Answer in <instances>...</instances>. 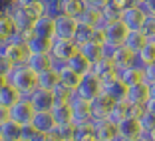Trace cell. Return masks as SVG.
Returning <instances> with one entry per match:
<instances>
[{"instance_id": "obj_14", "label": "cell", "mask_w": 155, "mask_h": 141, "mask_svg": "<svg viewBox=\"0 0 155 141\" xmlns=\"http://www.w3.org/2000/svg\"><path fill=\"white\" fill-rule=\"evenodd\" d=\"M94 127H96L97 141H117L119 139L117 123L111 121V119H100V121H94Z\"/></svg>"}, {"instance_id": "obj_42", "label": "cell", "mask_w": 155, "mask_h": 141, "mask_svg": "<svg viewBox=\"0 0 155 141\" xmlns=\"http://www.w3.org/2000/svg\"><path fill=\"white\" fill-rule=\"evenodd\" d=\"M84 4H86V8L90 10H104L105 6L110 4V0H84Z\"/></svg>"}, {"instance_id": "obj_56", "label": "cell", "mask_w": 155, "mask_h": 141, "mask_svg": "<svg viewBox=\"0 0 155 141\" xmlns=\"http://www.w3.org/2000/svg\"><path fill=\"white\" fill-rule=\"evenodd\" d=\"M20 141H28V139H20Z\"/></svg>"}, {"instance_id": "obj_49", "label": "cell", "mask_w": 155, "mask_h": 141, "mask_svg": "<svg viewBox=\"0 0 155 141\" xmlns=\"http://www.w3.org/2000/svg\"><path fill=\"white\" fill-rule=\"evenodd\" d=\"M36 2H40V0H14V4H18V6H32Z\"/></svg>"}, {"instance_id": "obj_25", "label": "cell", "mask_w": 155, "mask_h": 141, "mask_svg": "<svg viewBox=\"0 0 155 141\" xmlns=\"http://www.w3.org/2000/svg\"><path fill=\"white\" fill-rule=\"evenodd\" d=\"M104 93H107L110 97H114L115 101H121V100H125V96H127V86H125L119 77H114V80H110V82L104 84Z\"/></svg>"}, {"instance_id": "obj_46", "label": "cell", "mask_w": 155, "mask_h": 141, "mask_svg": "<svg viewBox=\"0 0 155 141\" xmlns=\"http://www.w3.org/2000/svg\"><path fill=\"white\" fill-rule=\"evenodd\" d=\"M34 141H62V139L52 131V133H38V137Z\"/></svg>"}, {"instance_id": "obj_6", "label": "cell", "mask_w": 155, "mask_h": 141, "mask_svg": "<svg viewBox=\"0 0 155 141\" xmlns=\"http://www.w3.org/2000/svg\"><path fill=\"white\" fill-rule=\"evenodd\" d=\"M105 58H110L111 62H114V66L117 68V74L137 64V54H133L125 46H119L115 50H107V48H105Z\"/></svg>"}, {"instance_id": "obj_12", "label": "cell", "mask_w": 155, "mask_h": 141, "mask_svg": "<svg viewBox=\"0 0 155 141\" xmlns=\"http://www.w3.org/2000/svg\"><path fill=\"white\" fill-rule=\"evenodd\" d=\"M115 105V100L110 97L107 93H100L96 100H91V115H94V121H100V119H107L111 113V109Z\"/></svg>"}, {"instance_id": "obj_32", "label": "cell", "mask_w": 155, "mask_h": 141, "mask_svg": "<svg viewBox=\"0 0 155 141\" xmlns=\"http://www.w3.org/2000/svg\"><path fill=\"white\" fill-rule=\"evenodd\" d=\"M60 84V70H48V72L40 74L38 76V87H44V90H54Z\"/></svg>"}, {"instance_id": "obj_30", "label": "cell", "mask_w": 155, "mask_h": 141, "mask_svg": "<svg viewBox=\"0 0 155 141\" xmlns=\"http://www.w3.org/2000/svg\"><path fill=\"white\" fill-rule=\"evenodd\" d=\"M127 117H131V103H127L125 100L115 101V105H114V109H111V113L107 119H111L115 123H121L123 119H127Z\"/></svg>"}, {"instance_id": "obj_52", "label": "cell", "mask_w": 155, "mask_h": 141, "mask_svg": "<svg viewBox=\"0 0 155 141\" xmlns=\"http://www.w3.org/2000/svg\"><path fill=\"white\" fill-rule=\"evenodd\" d=\"M147 137H149L151 141H155V129H153V131H149V133H147Z\"/></svg>"}, {"instance_id": "obj_41", "label": "cell", "mask_w": 155, "mask_h": 141, "mask_svg": "<svg viewBox=\"0 0 155 141\" xmlns=\"http://www.w3.org/2000/svg\"><path fill=\"white\" fill-rule=\"evenodd\" d=\"M141 32L145 34L147 38H153L155 36V16H151V14H147V18H145V22H143V26H141Z\"/></svg>"}, {"instance_id": "obj_20", "label": "cell", "mask_w": 155, "mask_h": 141, "mask_svg": "<svg viewBox=\"0 0 155 141\" xmlns=\"http://www.w3.org/2000/svg\"><path fill=\"white\" fill-rule=\"evenodd\" d=\"M78 50H80V54H82V56H86V58L90 60L91 66L96 64L97 60L105 58V46L101 44V42H97V40H90V42H86V44L80 46Z\"/></svg>"}, {"instance_id": "obj_45", "label": "cell", "mask_w": 155, "mask_h": 141, "mask_svg": "<svg viewBox=\"0 0 155 141\" xmlns=\"http://www.w3.org/2000/svg\"><path fill=\"white\" fill-rule=\"evenodd\" d=\"M110 4H114L115 8H119L123 12V10L127 8V6H131V4H135V0H110Z\"/></svg>"}, {"instance_id": "obj_5", "label": "cell", "mask_w": 155, "mask_h": 141, "mask_svg": "<svg viewBox=\"0 0 155 141\" xmlns=\"http://www.w3.org/2000/svg\"><path fill=\"white\" fill-rule=\"evenodd\" d=\"M74 54H78V46L74 44L72 40H56L52 42V50H50V56L54 58L56 66H66L70 60L74 58Z\"/></svg>"}, {"instance_id": "obj_19", "label": "cell", "mask_w": 155, "mask_h": 141, "mask_svg": "<svg viewBox=\"0 0 155 141\" xmlns=\"http://www.w3.org/2000/svg\"><path fill=\"white\" fill-rule=\"evenodd\" d=\"M38 133H52L56 129V119L52 115V111H36L30 123Z\"/></svg>"}, {"instance_id": "obj_11", "label": "cell", "mask_w": 155, "mask_h": 141, "mask_svg": "<svg viewBox=\"0 0 155 141\" xmlns=\"http://www.w3.org/2000/svg\"><path fill=\"white\" fill-rule=\"evenodd\" d=\"M34 113H36V109L32 107V103H30L28 97H22L16 105L10 107V119H14V121L20 123V125H30Z\"/></svg>"}, {"instance_id": "obj_33", "label": "cell", "mask_w": 155, "mask_h": 141, "mask_svg": "<svg viewBox=\"0 0 155 141\" xmlns=\"http://www.w3.org/2000/svg\"><path fill=\"white\" fill-rule=\"evenodd\" d=\"M16 32H18V30H16V26H14L12 18H10L8 14H2V16H0V40L8 42Z\"/></svg>"}, {"instance_id": "obj_7", "label": "cell", "mask_w": 155, "mask_h": 141, "mask_svg": "<svg viewBox=\"0 0 155 141\" xmlns=\"http://www.w3.org/2000/svg\"><path fill=\"white\" fill-rule=\"evenodd\" d=\"M72 111H74V125L80 127V125H87V123L94 121V115H91V101L84 100L80 96H74L72 101Z\"/></svg>"}, {"instance_id": "obj_27", "label": "cell", "mask_w": 155, "mask_h": 141, "mask_svg": "<svg viewBox=\"0 0 155 141\" xmlns=\"http://www.w3.org/2000/svg\"><path fill=\"white\" fill-rule=\"evenodd\" d=\"M52 42L50 38H40V36H30V40L26 42V48L30 54H50L52 50Z\"/></svg>"}, {"instance_id": "obj_10", "label": "cell", "mask_w": 155, "mask_h": 141, "mask_svg": "<svg viewBox=\"0 0 155 141\" xmlns=\"http://www.w3.org/2000/svg\"><path fill=\"white\" fill-rule=\"evenodd\" d=\"M32 107L36 111H52V107L56 105V97L52 90H44V87H36V90L28 96Z\"/></svg>"}, {"instance_id": "obj_57", "label": "cell", "mask_w": 155, "mask_h": 141, "mask_svg": "<svg viewBox=\"0 0 155 141\" xmlns=\"http://www.w3.org/2000/svg\"><path fill=\"white\" fill-rule=\"evenodd\" d=\"M135 2H141V0H135Z\"/></svg>"}, {"instance_id": "obj_38", "label": "cell", "mask_w": 155, "mask_h": 141, "mask_svg": "<svg viewBox=\"0 0 155 141\" xmlns=\"http://www.w3.org/2000/svg\"><path fill=\"white\" fill-rule=\"evenodd\" d=\"M76 131H78V127L74 123H62V125H56V129H54V133L60 139H72V137H76Z\"/></svg>"}, {"instance_id": "obj_44", "label": "cell", "mask_w": 155, "mask_h": 141, "mask_svg": "<svg viewBox=\"0 0 155 141\" xmlns=\"http://www.w3.org/2000/svg\"><path fill=\"white\" fill-rule=\"evenodd\" d=\"M143 74H145V82L147 84H155V62L143 66Z\"/></svg>"}, {"instance_id": "obj_22", "label": "cell", "mask_w": 155, "mask_h": 141, "mask_svg": "<svg viewBox=\"0 0 155 141\" xmlns=\"http://www.w3.org/2000/svg\"><path fill=\"white\" fill-rule=\"evenodd\" d=\"M119 80H121L125 86H137V84H141L145 82V74H143V66L135 64L131 66V68L127 70H123V72H119Z\"/></svg>"}, {"instance_id": "obj_58", "label": "cell", "mask_w": 155, "mask_h": 141, "mask_svg": "<svg viewBox=\"0 0 155 141\" xmlns=\"http://www.w3.org/2000/svg\"><path fill=\"white\" fill-rule=\"evenodd\" d=\"M10 2H14V0H10Z\"/></svg>"}, {"instance_id": "obj_50", "label": "cell", "mask_w": 155, "mask_h": 141, "mask_svg": "<svg viewBox=\"0 0 155 141\" xmlns=\"http://www.w3.org/2000/svg\"><path fill=\"white\" fill-rule=\"evenodd\" d=\"M149 100H155V84H149Z\"/></svg>"}, {"instance_id": "obj_37", "label": "cell", "mask_w": 155, "mask_h": 141, "mask_svg": "<svg viewBox=\"0 0 155 141\" xmlns=\"http://www.w3.org/2000/svg\"><path fill=\"white\" fill-rule=\"evenodd\" d=\"M101 18H104V24L107 26V24L111 22H117V20H121V10L115 8L114 4H107L104 10H101Z\"/></svg>"}, {"instance_id": "obj_40", "label": "cell", "mask_w": 155, "mask_h": 141, "mask_svg": "<svg viewBox=\"0 0 155 141\" xmlns=\"http://www.w3.org/2000/svg\"><path fill=\"white\" fill-rule=\"evenodd\" d=\"M139 123H141L143 133L147 135L149 131H153V129H155V113H153V111H145V115L139 119Z\"/></svg>"}, {"instance_id": "obj_51", "label": "cell", "mask_w": 155, "mask_h": 141, "mask_svg": "<svg viewBox=\"0 0 155 141\" xmlns=\"http://www.w3.org/2000/svg\"><path fill=\"white\" fill-rule=\"evenodd\" d=\"M6 84H8V77H6V76H0V87H4Z\"/></svg>"}, {"instance_id": "obj_39", "label": "cell", "mask_w": 155, "mask_h": 141, "mask_svg": "<svg viewBox=\"0 0 155 141\" xmlns=\"http://www.w3.org/2000/svg\"><path fill=\"white\" fill-rule=\"evenodd\" d=\"M52 91H54L56 101H68V103H70V101H72V97L76 96V93H74L72 90H68V87H66V86H62V84H58V86H56Z\"/></svg>"}, {"instance_id": "obj_21", "label": "cell", "mask_w": 155, "mask_h": 141, "mask_svg": "<svg viewBox=\"0 0 155 141\" xmlns=\"http://www.w3.org/2000/svg\"><path fill=\"white\" fill-rule=\"evenodd\" d=\"M24 133V125L16 123L14 119H6L4 123H0V137L2 141H20Z\"/></svg>"}, {"instance_id": "obj_36", "label": "cell", "mask_w": 155, "mask_h": 141, "mask_svg": "<svg viewBox=\"0 0 155 141\" xmlns=\"http://www.w3.org/2000/svg\"><path fill=\"white\" fill-rule=\"evenodd\" d=\"M76 141H97L94 121L87 123V125H80V127H78V131H76Z\"/></svg>"}, {"instance_id": "obj_29", "label": "cell", "mask_w": 155, "mask_h": 141, "mask_svg": "<svg viewBox=\"0 0 155 141\" xmlns=\"http://www.w3.org/2000/svg\"><path fill=\"white\" fill-rule=\"evenodd\" d=\"M86 10L84 0H60V12L66 14V16H72V18H80V14Z\"/></svg>"}, {"instance_id": "obj_28", "label": "cell", "mask_w": 155, "mask_h": 141, "mask_svg": "<svg viewBox=\"0 0 155 141\" xmlns=\"http://www.w3.org/2000/svg\"><path fill=\"white\" fill-rule=\"evenodd\" d=\"M149 42V38L145 36V34L141 32V30H131L127 36V40H125V48H129V50L133 52V54H139V52L145 48V44Z\"/></svg>"}, {"instance_id": "obj_43", "label": "cell", "mask_w": 155, "mask_h": 141, "mask_svg": "<svg viewBox=\"0 0 155 141\" xmlns=\"http://www.w3.org/2000/svg\"><path fill=\"white\" fill-rule=\"evenodd\" d=\"M14 70V64L10 62L6 56H0V76H6L8 77V74Z\"/></svg>"}, {"instance_id": "obj_13", "label": "cell", "mask_w": 155, "mask_h": 141, "mask_svg": "<svg viewBox=\"0 0 155 141\" xmlns=\"http://www.w3.org/2000/svg\"><path fill=\"white\" fill-rule=\"evenodd\" d=\"M117 129H119V139H121V141H135V139H139L141 135H145L143 129H141L139 119H135V117L123 119L121 123H117Z\"/></svg>"}, {"instance_id": "obj_59", "label": "cell", "mask_w": 155, "mask_h": 141, "mask_svg": "<svg viewBox=\"0 0 155 141\" xmlns=\"http://www.w3.org/2000/svg\"><path fill=\"white\" fill-rule=\"evenodd\" d=\"M0 141H2V137H0Z\"/></svg>"}, {"instance_id": "obj_31", "label": "cell", "mask_w": 155, "mask_h": 141, "mask_svg": "<svg viewBox=\"0 0 155 141\" xmlns=\"http://www.w3.org/2000/svg\"><path fill=\"white\" fill-rule=\"evenodd\" d=\"M66 66H70V68H72L74 72H78L80 76H86V74L91 72V62L86 58V56L80 54V50H78V54H74V58L70 60Z\"/></svg>"}, {"instance_id": "obj_34", "label": "cell", "mask_w": 155, "mask_h": 141, "mask_svg": "<svg viewBox=\"0 0 155 141\" xmlns=\"http://www.w3.org/2000/svg\"><path fill=\"white\" fill-rule=\"evenodd\" d=\"M94 34H96V30L90 26H84V24H78V32H76V38H74V44L80 48V46H84L86 42L94 40Z\"/></svg>"}, {"instance_id": "obj_24", "label": "cell", "mask_w": 155, "mask_h": 141, "mask_svg": "<svg viewBox=\"0 0 155 141\" xmlns=\"http://www.w3.org/2000/svg\"><path fill=\"white\" fill-rule=\"evenodd\" d=\"M58 70H60V84L76 93L78 86H80V82H82V76H80L78 72H74L70 66H60Z\"/></svg>"}, {"instance_id": "obj_18", "label": "cell", "mask_w": 155, "mask_h": 141, "mask_svg": "<svg viewBox=\"0 0 155 141\" xmlns=\"http://www.w3.org/2000/svg\"><path fill=\"white\" fill-rule=\"evenodd\" d=\"M125 101L131 105H145L149 101V84L141 82L137 86H129L127 87V96H125Z\"/></svg>"}, {"instance_id": "obj_15", "label": "cell", "mask_w": 155, "mask_h": 141, "mask_svg": "<svg viewBox=\"0 0 155 141\" xmlns=\"http://www.w3.org/2000/svg\"><path fill=\"white\" fill-rule=\"evenodd\" d=\"M26 66L32 70L34 74H38V76L44 74V72H48V70H56L58 68L56 62H54V58H52L50 54H30Z\"/></svg>"}, {"instance_id": "obj_2", "label": "cell", "mask_w": 155, "mask_h": 141, "mask_svg": "<svg viewBox=\"0 0 155 141\" xmlns=\"http://www.w3.org/2000/svg\"><path fill=\"white\" fill-rule=\"evenodd\" d=\"M8 84H12L24 97H28L38 87V74H34L26 64L14 66V70L8 74Z\"/></svg>"}, {"instance_id": "obj_48", "label": "cell", "mask_w": 155, "mask_h": 141, "mask_svg": "<svg viewBox=\"0 0 155 141\" xmlns=\"http://www.w3.org/2000/svg\"><path fill=\"white\" fill-rule=\"evenodd\" d=\"M6 119H10V109L4 107V105H0V123H4Z\"/></svg>"}, {"instance_id": "obj_55", "label": "cell", "mask_w": 155, "mask_h": 141, "mask_svg": "<svg viewBox=\"0 0 155 141\" xmlns=\"http://www.w3.org/2000/svg\"><path fill=\"white\" fill-rule=\"evenodd\" d=\"M151 42H153V44H155V36H153V38H151Z\"/></svg>"}, {"instance_id": "obj_8", "label": "cell", "mask_w": 155, "mask_h": 141, "mask_svg": "<svg viewBox=\"0 0 155 141\" xmlns=\"http://www.w3.org/2000/svg\"><path fill=\"white\" fill-rule=\"evenodd\" d=\"M145 18H147V12H145V8H143L139 2L127 6V8L121 12V22L125 24L129 30H141Z\"/></svg>"}, {"instance_id": "obj_26", "label": "cell", "mask_w": 155, "mask_h": 141, "mask_svg": "<svg viewBox=\"0 0 155 141\" xmlns=\"http://www.w3.org/2000/svg\"><path fill=\"white\" fill-rule=\"evenodd\" d=\"M22 97L24 96L12 86V84H6L4 87H0V105H4V107H8V109L12 107V105H16Z\"/></svg>"}, {"instance_id": "obj_47", "label": "cell", "mask_w": 155, "mask_h": 141, "mask_svg": "<svg viewBox=\"0 0 155 141\" xmlns=\"http://www.w3.org/2000/svg\"><path fill=\"white\" fill-rule=\"evenodd\" d=\"M139 4L145 8L147 14H151V16H155V0H141Z\"/></svg>"}, {"instance_id": "obj_4", "label": "cell", "mask_w": 155, "mask_h": 141, "mask_svg": "<svg viewBox=\"0 0 155 141\" xmlns=\"http://www.w3.org/2000/svg\"><path fill=\"white\" fill-rule=\"evenodd\" d=\"M100 93H104V82H101L100 77L94 72L82 76V82H80V86H78V90H76V96L91 101V100H96Z\"/></svg>"}, {"instance_id": "obj_17", "label": "cell", "mask_w": 155, "mask_h": 141, "mask_svg": "<svg viewBox=\"0 0 155 141\" xmlns=\"http://www.w3.org/2000/svg\"><path fill=\"white\" fill-rule=\"evenodd\" d=\"M54 32H56V18H52L48 14L40 16L32 26V34L34 36H40V38H50V40H54Z\"/></svg>"}, {"instance_id": "obj_35", "label": "cell", "mask_w": 155, "mask_h": 141, "mask_svg": "<svg viewBox=\"0 0 155 141\" xmlns=\"http://www.w3.org/2000/svg\"><path fill=\"white\" fill-rule=\"evenodd\" d=\"M151 62H155V44L149 40L145 44V48L137 54V64L139 66H147V64H151Z\"/></svg>"}, {"instance_id": "obj_3", "label": "cell", "mask_w": 155, "mask_h": 141, "mask_svg": "<svg viewBox=\"0 0 155 141\" xmlns=\"http://www.w3.org/2000/svg\"><path fill=\"white\" fill-rule=\"evenodd\" d=\"M129 32H131V30H129L121 20L107 24V26L104 28V46L107 48V50H115V48H119V46L125 44Z\"/></svg>"}, {"instance_id": "obj_54", "label": "cell", "mask_w": 155, "mask_h": 141, "mask_svg": "<svg viewBox=\"0 0 155 141\" xmlns=\"http://www.w3.org/2000/svg\"><path fill=\"white\" fill-rule=\"evenodd\" d=\"M62 141H76V137H72V139H62Z\"/></svg>"}, {"instance_id": "obj_60", "label": "cell", "mask_w": 155, "mask_h": 141, "mask_svg": "<svg viewBox=\"0 0 155 141\" xmlns=\"http://www.w3.org/2000/svg\"><path fill=\"white\" fill-rule=\"evenodd\" d=\"M117 141H121V139H117Z\"/></svg>"}, {"instance_id": "obj_53", "label": "cell", "mask_w": 155, "mask_h": 141, "mask_svg": "<svg viewBox=\"0 0 155 141\" xmlns=\"http://www.w3.org/2000/svg\"><path fill=\"white\" fill-rule=\"evenodd\" d=\"M135 141H151V139H149V137H147V135H141V137H139V139H135Z\"/></svg>"}, {"instance_id": "obj_9", "label": "cell", "mask_w": 155, "mask_h": 141, "mask_svg": "<svg viewBox=\"0 0 155 141\" xmlns=\"http://www.w3.org/2000/svg\"><path fill=\"white\" fill-rule=\"evenodd\" d=\"M76 32H78V20L76 18L66 16V14L56 16V32H54L56 40H72L74 42Z\"/></svg>"}, {"instance_id": "obj_23", "label": "cell", "mask_w": 155, "mask_h": 141, "mask_svg": "<svg viewBox=\"0 0 155 141\" xmlns=\"http://www.w3.org/2000/svg\"><path fill=\"white\" fill-rule=\"evenodd\" d=\"M52 115L56 119V125L74 123V111H72V105L68 101H56V105L52 107Z\"/></svg>"}, {"instance_id": "obj_1", "label": "cell", "mask_w": 155, "mask_h": 141, "mask_svg": "<svg viewBox=\"0 0 155 141\" xmlns=\"http://www.w3.org/2000/svg\"><path fill=\"white\" fill-rule=\"evenodd\" d=\"M8 16L12 18L18 32H32V26L40 16H44V4L36 2L32 6H18L12 4L8 8Z\"/></svg>"}, {"instance_id": "obj_16", "label": "cell", "mask_w": 155, "mask_h": 141, "mask_svg": "<svg viewBox=\"0 0 155 141\" xmlns=\"http://www.w3.org/2000/svg\"><path fill=\"white\" fill-rule=\"evenodd\" d=\"M91 72L96 74L97 77H100L101 82H110V80H114V77H119V74H117V68L114 66V62H111L110 58H101V60H97L96 64L91 66Z\"/></svg>"}]
</instances>
